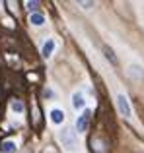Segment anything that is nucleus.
I'll return each instance as SVG.
<instances>
[{
  "label": "nucleus",
  "mask_w": 144,
  "mask_h": 153,
  "mask_svg": "<svg viewBox=\"0 0 144 153\" xmlns=\"http://www.w3.org/2000/svg\"><path fill=\"white\" fill-rule=\"evenodd\" d=\"M61 142L66 149H74L76 147V132L72 130V128H64V130L61 132Z\"/></svg>",
  "instance_id": "f257e3e1"
},
{
  "label": "nucleus",
  "mask_w": 144,
  "mask_h": 153,
  "mask_svg": "<svg viewBox=\"0 0 144 153\" xmlns=\"http://www.w3.org/2000/svg\"><path fill=\"white\" fill-rule=\"evenodd\" d=\"M117 108H119V112H121V116L130 118L133 111H130V103H129V99H127L125 93H119L117 95Z\"/></svg>",
  "instance_id": "f03ea898"
},
{
  "label": "nucleus",
  "mask_w": 144,
  "mask_h": 153,
  "mask_svg": "<svg viewBox=\"0 0 144 153\" xmlns=\"http://www.w3.org/2000/svg\"><path fill=\"white\" fill-rule=\"evenodd\" d=\"M90 116H92L90 111H84L82 114L78 116V120H76V130L78 132H86L88 126H90Z\"/></svg>",
  "instance_id": "7ed1b4c3"
},
{
  "label": "nucleus",
  "mask_w": 144,
  "mask_h": 153,
  "mask_svg": "<svg viewBox=\"0 0 144 153\" xmlns=\"http://www.w3.org/2000/svg\"><path fill=\"white\" fill-rule=\"evenodd\" d=\"M90 146H92V151L94 153H107V143L99 138H94L90 142Z\"/></svg>",
  "instance_id": "20e7f679"
},
{
  "label": "nucleus",
  "mask_w": 144,
  "mask_h": 153,
  "mask_svg": "<svg viewBox=\"0 0 144 153\" xmlns=\"http://www.w3.org/2000/svg\"><path fill=\"white\" fill-rule=\"evenodd\" d=\"M127 74H129L130 78L140 79V78H144V68H142V66H138V64H130L129 70H127Z\"/></svg>",
  "instance_id": "39448f33"
},
{
  "label": "nucleus",
  "mask_w": 144,
  "mask_h": 153,
  "mask_svg": "<svg viewBox=\"0 0 144 153\" xmlns=\"http://www.w3.org/2000/svg\"><path fill=\"white\" fill-rule=\"evenodd\" d=\"M53 51H55V41H53V39H47V41H45V45H43L41 54L45 56V58H49V56L53 54Z\"/></svg>",
  "instance_id": "423d86ee"
},
{
  "label": "nucleus",
  "mask_w": 144,
  "mask_h": 153,
  "mask_svg": "<svg viewBox=\"0 0 144 153\" xmlns=\"http://www.w3.org/2000/svg\"><path fill=\"white\" fill-rule=\"evenodd\" d=\"M72 105H74V108H84L86 101H84V95L80 93V91H76V93L72 95Z\"/></svg>",
  "instance_id": "0eeeda50"
},
{
  "label": "nucleus",
  "mask_w": 144,
  "mask_h": 153,
  "mask_svg": "<svg viewBox=\"0 0 144 153\" xmlns=\"http://www.w3.org/2000/svg\"><path fill=\"white\" fill-rule=\"evenodd\" d=\"M51 120H53L55 124H61L62 120H64V112H62L61 108H53V111H51Z\"/></svg>",
  "instance_id": "6e6552de"
},
{
  "label": "nucleus",
  "mask_w": 144,
  "mask_h": 153,
  "mask_svg": "<svg viewBox=\"0 0 144 153\" xmlns=\"http://www.w3.org/2000/svg\"><path fill=\"white\" fill-rule=\"evenodd\" d=\"M29 23L31 25H43V23H45V16L43 14H37V12H35V14H31L29 16Z\"/></svg>",
  "instance_id": "1a4fd4ad"
},
{
  "label": "nucleus",
  "mask_w": 144,
  "mask_h": 153,
  "mask_svg": "<svg viewBox=\"0 0 144 153\" xmlns=\"http://www.w3.org/2000/svg\"><path fill=\"white\" fill-rule=\"evenodd\" d=\"M103 52H105V58L109 60L111 64H117V58H115V54H113V51L109 49L107 45H103Z\"/></svg>",
  "instance_id": "9d476101"
},
{
  "label": "nucleus",
  "mask_w": 144,
  "mask_h": 153,
  "mask_svg": "<svg viewBox=\"0 0 144 153\" xmlns=\"http://www.w3.org/2000/svg\"><path fill=\"white\" fill-rule=\"evenodd\" d=\"M16 151V143L14 142H4L2 143V153H14Z\"/></svg>",
  "instance_id": "9b49d317"
},
{
  "label": "nucleus",
  "mask_w": 144,
  "mask_h": 153,
  "mask_svg": "<svg viewBox=\"0 0 144 153\" xmlns=\"http://www.w3.org/2000/svg\"><path fill=\"white\" fill-rule=\"evenodd\" d=\"M12 111L14 112H23V105L20 101H12Z\"/></svg>",
  "instance_id": "f8f14e48"
},
{
  "label": "nucleus",
  "mask_w": 144,
  "mask_h": 153,
  "mask_svg": "<svg viewBox=\"0 0 144 153\" xmlns=\"http://www.w3.org/2000/svg\"><path fill=\"white\" fill-rule=\"evenodd\" d=\"M27 8H29V12H33V14H35V10L39 8V2H27Z\"/></svg>",
  "instance_id": "ddd939ff"
},
{
  "label": "nucleus",
  "mask_w": 144,
  "mask_h": 153,
  "mask_svg": "<svg viewBox=\"0 0 144 153\" xmlns=\"http://www.w3.org/2000/svg\"><path fill=\"white\" fill-rule=\"evenodd\" d=\"M78 4H80L82 8H86V10H88V8H92V6H94V2H78Z\"/></svg>",
  "instance_id": "4468645a"
},
{
  "label": "nucleus",
  "mask_w": 144,
  "mask_h": 153,
  "mask_svg": "<svg viewBox=\"0 0 144 153\" xmlns=\"http://www.w3.org/2000/svg\"><path fill=\"white\" fill-rule=\"evenodd\" d=\"M45 153H55V151H45Z\"/></svg>",
  "instance_id": "2eb2a0df"
}]
</instances>
